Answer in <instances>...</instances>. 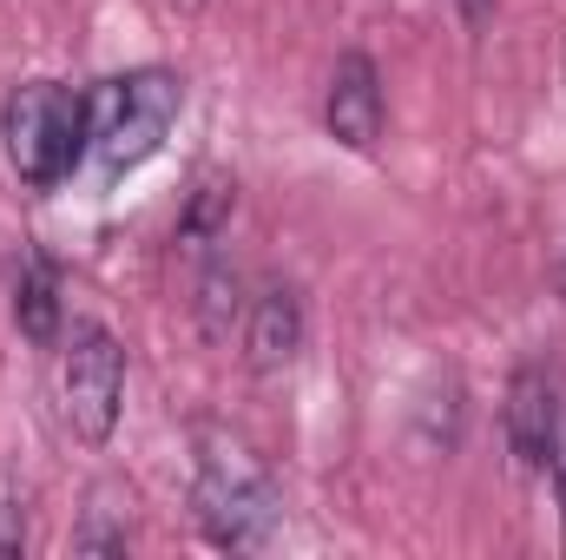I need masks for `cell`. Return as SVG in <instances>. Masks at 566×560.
I'll use <instances>...</instances> for the list:
<instances>
[{
  "label": "cell",
  "instance_id": "3",
  "mask_svg": "<svg viewBox=\"0 0 566 560\" xmlns=\"http://www.w3.org/2000/svg\"><path fill=\"white\" fill-rule=\"evenodd\" d=\"M93 106V158H99V178L119 185L126 172H139L145 158L165 145V133L178 126L185 113V86L165 73V66H139V73H119L106 80L99 93H86Z\"/></svg>",
  "mask_w": 566,
  "mask_h": 560
},
{
  "label": "cell",
  "instance_id": "6",
  "mask_svg": "<svg viewBox=\"0 0 566 560\" xmlns=\"http://www.w3.org/2000/svg\"><path fill=\"white\" fill-rule=\"evenodd\" d=\"M560 416H566V383L560 376L541 370V363L514 370V383H507V442H514L521 468H547V462H554Z\"/></svg>",
  "mask_w": 566,
  "mask_h": 560
},
{
  "label": "cell",
  "instance_id": "5",
  "mask_svg": "<svg viewBox=\"0 0 566 560\" xmlns=\"http://www.w3.org/2000/svg\"><path fill=\"white\" fill-rule=\"evenodd\" d=\"M382 120H389V106H382V73H376V60H369V53H343L336 73H329V93H323V126H329V139L343 145V152H376Z\"/></svg>",
  "mask_w": 566,
  "mask_h": 560
},
{
  "label": "cell",
  "instance_id": "8",
  "mask_svg": "<svg viewBox=\"0 0 566 560\" xmlns=\"http://www.w3.org/2000/svg\"><path fill=\"white\" fill-rule=\"evenodd\" d=\"M231 211H238V178L231 172H198L191 198H185V218H178V245L205 251L231 231Z\"/></svg>",
  "mask_w": 566,
  "mask_h": 560
},
{
  "label": "cell",
  "instance_id": "10",
  "mask_svg": "<svg viewBox=\"0 0 566 560\" xmlns=\"http://www.w3.org/2000/svg\"><path fill=\"white\" fill-rule=\"evenodd\" d=\"M13 323L27 343H60V278L46 258H27V271L13 283Z\"/></svg>",
  "mask_w": 566,
  "mask_h": 560
},
{
  "label": "cell",
  "instance_id": "2",
  "mask_svg": "<svg viewBox=\"0 0 566 560\" xmlns=\"http://www.w3.org/2000/svg\"><path fill=\"white\" fill-rule=\"evenodd\" d=\"M0 139H7V165L20 172V185L53 191L93 145V106L86 93L60 80H27L0 106Z\"/></svg>",
  "mask_w": 566,
  "mask_h": 560
},
{
  "label": "cell",
  "instance_id": "13",
  "mask_svg": "<svg viewBox=\"0 0 566 560\" xmlns=\"http://www.w3.org/2000/svg\"><path fill=\"white\" fill-rule=\"evenodd\" d=\"M171 7H185V13H191V7H205V0H171Z\"/></svg>",
  "mask_w": 566,
  "mask_h": 560
},
{
  "label": "cell",
  "instance_id": "1",
  "mask_svg": "<svg viewBox=\"0 0 566 560\" xmlns=\"http://www.w3.org/2000/svg\"><path fill=\"white\" fill-rule=\"evenodd\" d=\"M198 521L218 548H271V535L283 528V495L271 481V468L238 442L205 428L198 435Z\"/></svg>",
  "mask_w": 566,
  "mask_h": 560
},
{
  "label": "cell",
  "instance_id": "4",
  "mask_svg": "<svg viewBox=\"0 0 566 560\" xmlns=\"http://www.w3.org/2000/svg\"><path fill=\"white\" fill-rule=\"evenodd\" d=\"M60 409L80 442H113L119 409H126V350L106 323H73L60 350Z\"/></svg>",
  "mask_w": 566,
  "mask_h": 560
},
{
  "label": "cell",
  "instance_id": "9",
  "mask_svg": "<svg viewBox=\"0 0 566 560\" xmlns=\"http://www.w3.org/2000/svg\"><path fill=\"white\" fill-rule=\"evenodd\" d=\"M191 310H198V330H205V343H231V330H238V323H244V310H251L244 278H238V265H231V258H211V265H205Z\"/></svg>",
  "mask_w": 566,
  "mask_h": 560
},
{
  "label": "cell",
  "instance_id": "14",
  "mask_svg": "<svg viewBox=\"0 0 566 560\" xmlns=\"http://www.w3.org/2000/svg\"><path fill=\"white\" fill-rule=\"evenodd\" d=\"M560 283H566V271H560Z\"/></svg>",
  "mask_w": 566,
  "mask_h": 560
},
{
  "label": "cell",
  "instance_id": "7",
  "mask_svg": "<svg viewBox=\"0 0 566 560\" xmlns=\"http://www.w3.org/2000/svg\"><path fill=\"white\" fill-rule=\"evenodd\" d=\"M303 297H296V283L271 278L258 297H251V310H244V363H251V376H283L296 356H303Z\"/></svg>",
  "mask_w": 566,
  "mask_h": 560
},
{
  "label": "cell",
  "instance_id": "11",
  "mask_svg": "<svg viewBox=\"0 0 566 560\" xmlns=\"http://www.w3.org/2000/svg\"><path fill=\"white\" fill-rule=\"evenodd\" d=\"M20 548H27V521L13 501H0V554H20Z\"/></svg>",
  "mask_w": 566,
  "mask_h": 560
},
{
  "label": "cell",
  "instance_id": "12",
  "mask_svg": "<svg viewBox=\"0 0 566 560\" xmlns=\"http://www.w3.org/2000/svg\"><path fill=\"white\" fill-rule=\"evenodd\" d=\"M554 488H560V508H566V416H560V435H554Z\"/></svg>",
  "mask_w": 566,
  "mask_h": 560
}]
</instances>
